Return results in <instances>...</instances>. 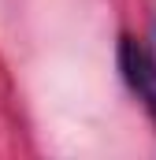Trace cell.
Instances as JSON below:
<instances>
[{"instance_id":"cell-1","label":"cell","mask_w":156,"mask_h":160,"mask_svg":"<svg viewBox=\"0 0 156 160\" xmlns=\"http://www.w3.org/2000/svg\"><path fill=\"white\" fill-rule=\"evenodd\" d=\"M119 71L126 86L145 101L149 116L156 119V56L134 38H119Z\"/></svg>"}]
</instances>
